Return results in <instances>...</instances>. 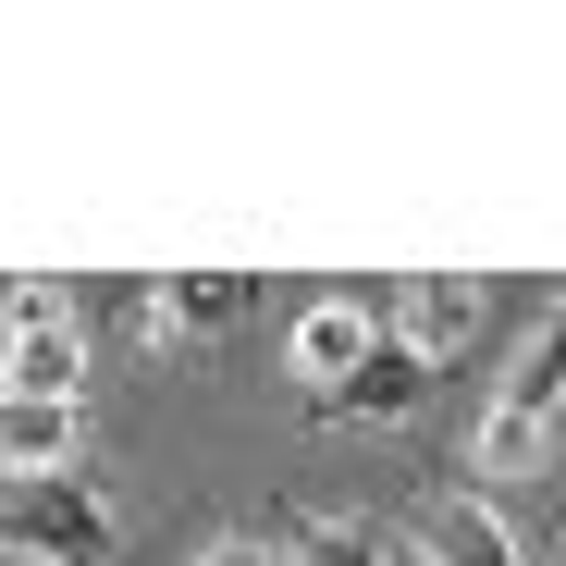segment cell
I'll return each mask as SVG.
<instances>
[{
	"label": "cell",
	"instance_id": "1",
	"mask_svg": "<svg viewBox=\"0 0 566 566\" xmlns=\"http://www.w3.org/2000/svg\"><path fill=\"white\" fill-rule=\"evenodd\" d=\"M0 542H25L38 566H99L112 554V505L74 481V468H50V481H13L0 493Z\"/></svg>",
	"mask_w": 566,
	"mask_h": 566
},
{
	"label": "cell",
	"instance_id": "2",
	"mask_svg": "<svg viewBox=\"0 0 566 566\" xmlns=\"http://www.w3.org/2000/svg\"><path fill=\"white\" fill-rule=\"evenodd\" d=\"M0 382L38 395V407H74V382H86V333H74L50 296H13V321H0Z\"/></svg>",
	"mask_w": 566,
	"mask_h": 566
},
{
	"label": "cell",
	"instance_id": "3",
	"mask_svg": "<svg viewBox=\"0 0 566 566\" xmlns=\"http://www.w3.org/2000/svg\"><path fill=\"white\" fill-rule=\"evenodd\" d=\"M382 333H395L419 369H455V357H468V333H481V283H468V271H443V283H431V271H419V283H407V308H395Z\"/></svg>",
	"mask_w": 566,
	"mask_h": 566
},
{
	"label": "cell",
	"instance_id": "4",
	"mask_svg": "<svg viewBox=\"0 0 566 566\" xmlns=\"http://www.w3.org/2000/svg\"><path fill=\"white\" fill-rule=\"evenodd\" d=\"M419 395H431V369H419L395 333H369V357L345 369L321 407H333V419H357V431H395V419H419Z\"/></svg>",
	"mask_w": 566,
	"mask_h": 566
},
{
	"label": "cell",
	"instance_id": "5",
	"mask_svg": "<svg viewBox=\"0 0 566 566\" xmlns=\"http://www.w3.org/2000/svg\"><path fill=\"white\" fill-rule=\"evenodd\" d=\"M419 554H431V566H517V530H505L481 493H443V505L419 517Z\"/></svg>",
	"mask_w": 566,
	"mask_h": 566
},
{
	"label": "cell",
	"instance_id": "6",
	"mask_svg": "<svg viewBox=\"0 0 566 566\" xmlns=\"http://www.w3.org/2000/svg\"><path fill=\"white\" fill-rule=\"evenodd\" d=\"M369 333H382V321H369L357 296H321V308L296 321V369H308V395H333V382H345V369L369 357Z\"/></svg>",
	"mask_w": 566,
	"mask_h": 566
},
{
	"label": "cell",
	"instance_id": "7",
	"mask_svg": "<svg viewBox=\"0 0 566 566\" xmlns=\"http://www.w3.org/2000/svg\"><path fill=\"white\" fill-rule=\"evenodd\" d=\"M0 468H13V481H50V468H74V407L13 395V407H0Z\"/></svg>",
	"mask_w": 566,
	"mask_h": 566
},
{
	"label": "cell",
	"instance_id": "8",
	"mask_svg": "<svg viewBox=\"0 0 566 566\" xmlns=\"http://www.w3.org/2000/svg\"><path fill=\"white\" fill-rule=\"evenodd\" d=\"M160 321H185V333H222V321H247V271H185L172 296H160Z\"/></svg>",
	"mask_w": 566,
	"mask_h": 566
},
{
	"label": "cell",
	"instance_id": "9",
	"mask_svg": "<svg viewBox=\"0 0 566 566\" xmlns=\"http://www.w3.org/2000/svg\"><path fill=\"white\" fill-rule=\"evenodd\" d=\"M554 369H566V357H554V333H530V357L505 369V419H542V431H554Z\"/></svg>",
	"mask_w": 566,
	"mask_h": 566
},
{
	"label": "cell",
	"instance_id": "10",
	"mask_svg": "<svg viewBox=\"0 0 566 566\" xmlns=\"http://www.w3.org/2000/svg\"><path fill=\"white\" fill-rule=\"evenodd\" d=\"M296 566H382V530H369V517H308Z\"/></svg>",
	"mask_w": 566,
	"mask_h": 566
},
{
	"label": "cell",
	"instance_id": "11",
	"mask_svg": "<svg viewBox=\"0 0 566 566\" xmlns=\"http://www.w3.org/2000/svg\"><path fill=\"white\" fill-rule=\"evenodd\" d=\"M542 455H554V431H542V419H505V407L481 419V468H493V481H517V468H542Z\"/></svg>",
	"mask_w": 566,
	"mask_h": 566
},
{
	"label": "cell",
	"instance_id": "12",
	"mask_svg": "<svg viewBox=\"0 0 566 566\" xmlns=\"http://www.w3.org/2000/svg\"><path fill=\"white\" fill-rule=\"evenodd\" d=\"M198 566H283V554H259V542H222V554H198Z\"/></svg>",
	"mask_w": 566,
	"mask_h": 566
},
{
	"label": "cell",
	"instance_id": "13",
	"mask_svg": "<svg viewBox=\"0 0 566 566\" xmlns=\"http://www.w3.org/2000/svg\"><path fill=\"white\" fill-rule=\"evenodd\" d=\"M0 321H13V283H0Z\"/></svg>",
	"mask_w": 566,
	"mask_h": 566
},
{
	"label": "cell",
	"instance_id": "14",
	"mask_svg": "<svg viewBox=\"0 0 566 566\" xmlns=\"http://www.w3.org/2000/svg\"><path fill=\"white\" fill-rule=\"evenodd\" d=\"M0 407H13V382H0Z\"/></svg>",
	"mask_w": 566,
	"mask_h": 566
}]
</instances>
